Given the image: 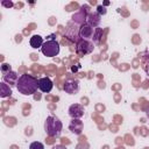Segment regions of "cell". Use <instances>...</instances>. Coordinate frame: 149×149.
Returning <instances> with one entry per match:
<instances>
[{
    "instance_id": "1",
    "label": "cell",
    "mask_w": 149,
    "mask_h": 149,
    "mask_svg": "<svg viewBox=\"0 0 149 149\" xmlns=\"http://www.w3.org/2000/svg\"><path fill=\"white\" fill-rule=\"evenodd\" d=\"M16 88L23 95H31L38 88V79L31 74L24 73L19 77V80L16 83Z\"/></svg>"
},
{
    "instance_id": "2",
    "label": "cell",
    "mask_w": 149,
    "mask_h": 149,
    "mask_svg": "<svg viewBox=\"0 0 149 149\" xmlns=\"http://www.w3.org/2000/svg\"><path fill=\"white\" fill-rule=\"evenodd\" d=\"M63 130L62 121L56 116H48L44 121V132L50 137H58Z\"/></svg>"
},
{
    "instance_id": "3",
    "label": "cell",
    "mask_w": 149,
    "mask_h": 149,
    "mask_svg": "<svg viewBox=\"0 0 149 149\" xmlns=\"http://www.w3.org/2000/svg\"><path fill=\"white\" fill-rule=\"evenodd\" d=\"M59 43L55 40H49L47 42L43 43L42 48H41V51L44 56L47 57H55L59 54Z\"/></svg>"
},
{
    "instance_id": "4",
    "label": "cell",
    "mask_w": 149,
    "mask_h": 149,
    "mask_svg": "<svg viewBox=\"0 0 149 149\" xmlns=\"http://www.w3.org/2000/svg\"><path fill=\"white\" fill-rule=\"evenodd\" d=\"M93 49H94L93 43H91L87 40H80L77 43V47H76V51H77V54L79 56L88 55V54H91L93 51Z\"/></svg>"
},
{
    "instance_id": "5",
    "label": "cell",
    "mask_w": 149,
    "mask_h": 149,
    "mask_svg": "<svg viewBox=\"0 0 149 149\" xmlns=\"http://www.w3.org/2000/svg\"><path fill=\"white\" fill-rule=\"evenodd\" d=\"M94 34V28L91 27L87 23H83L79 28V36L81 37V40H90L91 37H93Z\"/></svg>"
},
{
    "instance_id": "6",
    "label": "cell",
    "mask_w": 149,
    "mask_h": 149,
    "mask_svg": "<svg viewBox=\"0 0 149 149\" xmlns=\"http://www.w3.org/2000/svg\"><path fill=\"white\" fill-rule=\"evenodd\" d=\"M69 115L72 119H80L84 115V107L79 104H72L69 107Z\"/></svg>"
},
{
    "instance_id": "7",
    "label": "cell",
    "mask_w": 149,
    "mask_h": 149,
    "mask_svg": "<svg viewBox=\"0 0 149 149\" xmlns=\"http://www.w3.org/2000/svg\"><path fill=\"white\" fill-rule=\"evenodd\" d=\"M54 87V84L51 81L50 78L48 77H43V78H40L38 79V88L44 92V93H49Z\"/></svg>"
},
{
    "instance_id": "8",
    "label": "cell",
    "mask_w": 149,
    "mask_h": 149,
    "mask_svg": "<svg viewBox=\"0 0 149 149\" xmlns=\"http://www.w3.org/2000/svg\"><path fill=\"white\" fill-rule=\"evenodd\" d=\"M63 88L69 94H76L79 91V81L78 80H68L64 83Z\"/></svg>"
},
{
    "instance_id": "9",
    "label": "cell",
    "mask_w": 149,
    "mask_h": 149,
    "mask_svg": "<svg viewBox=\"0 0 149 149\" xmlns=\"http://www.w3.org/2000/svg\"><path fill=\"white\" fill-rule=\"evenodd\" d=\"M69 129L74 135H80L83 132V122L79 119H72L69 125Z\"/></svg>"
},
{
    "instance_id": "10",
    "label": "cell",
    "mask_w": 149,
    "mask_h": 149,
    "mask_svg": "<svg viewBox=\"0 0 149 149\" xmlns=\"http://www.w3.org/2000/svg\"><path fill=\"white\" fill-rule=\"evenodd\" d=\"M86 21H87L86 23L90 24L91 27H97V28H98V26H99L101 19H100V15H99L97 12H92V13H90V14L87 15Z\"/></svg>"
},
{
    "instance_id": "11",
    "label": "cell",
    "mask_w": 149,
    "mask_h": 149,
    "mask_svg": "<svg viewBox=\"0 0 149 149\" xmlns=\"http://www.w3.org/2000/svg\"><path fill=\"white\" fill-rule=\"evenodd\" d=\"M17 80H19L17 74L14 71H9V72H7V73L3 74V81L7 83V84H9V85H14V84L16 85Z\"/></svg>"
},
{
    "instance_id": "12",
    "label": "cell",
    "mask_w": 149,
    "mask_h": 149,
    "mask_svg": "<svg viewBox=\"0 0 149 149\" xmlns=\"http://www.w3.org/2000/svg\"><path fill=\"white\" fill-rule=\"evenodd\" d=\"M43 43H44V42H43V38H42L41 35H33V36L30 37V40H29V44H30V47L34 48V49L42 48Z\"/></svg>"
},
{
    "instance_id": "13",
    "label": "cell",
    "mask_w": 149,
    "mask_h": 149,
    "mask_svg": "<svg viewBox=\"0 0 149 149\" xmlns=\"http://www.w3.org/2000/svg\"><path fill=\"white\" fill-rule=\"evenodd\" d=\"M12 95V88L9 87V85L7 83H1L0 84V97L1 98H6V97H10Z\"/></svg>"
},
{
    "instance_id": "14",
    "label": "cell",
    "mask_w": 149,
    "mask_h": 149,
    "mask_svg": "<svg viewBox=\"0 0 149 149\" xmlns=\"http://www.w3.org/2000/svg\"><path fill=\"white\" fill-rule=\"evenodd\" d=\"M86 17H87V15H86V13H85V10H84V7H81V10H80L79 13L74 14V15L72 16V20H73L74 22H77V23H84V21L86 20Z\"/></svg>"
},
{
    "instance_id": "15",
    "label": "cell",
    "mask_w": 149,
    "mask_h": 149,
    "mask_svg": "<svg viewBox=\"0 0 149 149\" xmlns=\"http://www.w3.org/2000/svg\"><path fill=\"white\" fill-rule=\"evenodd\" d=\"M101 37H102V29L101 28H95L94 29V34H93V41L95 43H99Z\"/></svg>"
},
{
    "instance_id": "16",
    "label": "cell",
    "mask_w": 149,
    "mask_h": 149,
    "mask_svg": "<svg viewBox=\"0 0 149 149\" xmlns=\"http://www.w3.org/2000/svg\"><path fill=\"white\" fill-rule=\"evenodd\" d=\"M29 149H44V144H43L42 142L35 141V142H31V143H30Z\"/></svg>"
},
{
    "instance_id": "17",
    "label": "cell",
    "mask_w": 149,
    "mask_h": 149,
    "mask_svg": "<svg viewBox=\"0 0 149 149\" xmlns=\"http://www.w3.org/2000/svg\"><path fill=\"white\" fill-rule=\"evenodd\" d=\"M97 13L99 14V15H105L106 13H107V10H106V8L104 7V6H101V5H99L98 7H97Z\"/></svg>"
},
{
    "instance_id": "18",
    "label": "cell",
    "mask_w": 149,
    "mask_h": 149,
    "mask_svg": "<svg viewBox=\"0 0 149 149\" xmlns=\"http://www.w3.org/2000/svg\"><path fill=\"white\" fill-rule=\"evenodd\" d=\"M1 71H2V73L5 74V73H7V72H9V71H12L10 70V65H8V64H2L1 65Z\"/></svg>"
},
{
    "instance_id": "19",
    "label": "cell",
    "mask_w": 149,
    "mask_h": 149,
    "mask_svg": "<svg viewBox=\"0 0 149 149\" xmlns=\"http://www.w3.org/2000/svg\"><path fill=\"white\" fill-rule=\"evenodd\" d=\"M51 149H68L65 146H63V144H56V146H54Z\"/></svg>"
},
{
    "instance_id": "20",
    "label": "cell",
    "mask_w": 149,
    "mask_h": 149,
    "mask_svg": "<svg viewBox=\"0 0 149 149\" xmlns=\"http://www.w3.org/2000/svg\"><path fill=\"white\" fill-rule=\"evenodd\" d=\"M1 5H2V6H5V7H12V6H13V2H12V1H9V2L2 1V2H1Z\"/></svg>"
},
{
    "instance_id": "21",
    "label": "cell",
    "mask_w": 149,
    "mask_h": 149,
    "mask_svg": "<svg viewBox=\"0 0 149 149\" xmlns=\"http://www.w3.org/2000/svg\"><path fill=\"white\" fill-rule=\"evenodd\" d=\"M147 116L149 118V108H148V111H147Z\"/></svg>"
}]
</instances>
